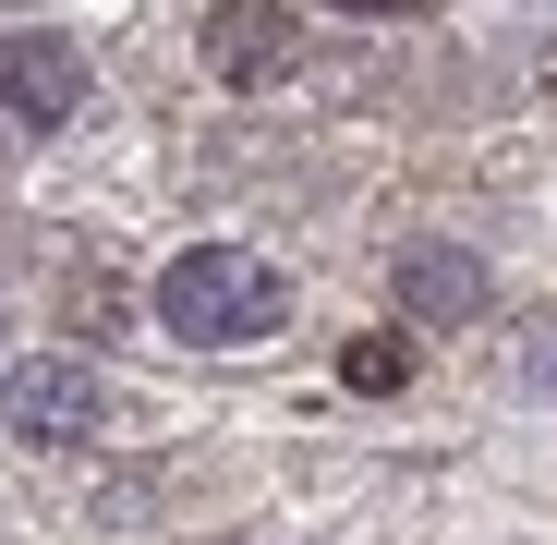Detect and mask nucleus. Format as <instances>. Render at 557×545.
Here are the masks:
<instances>
[{
    "instance_id": "39448f33",
    "label": "nucleus",
    "mask_w": 557,
    "mask_h": 545,
    "mask_svg": "<svg viewBox=\"0 0 557 545\" xmlns=\"http://www.w3.org/2000/svg\"><path fill=\"white\" fill-rule=\"evenodd\" d=\"M207 61H219V73H278V61H292V13H267V0H219V13H207Z\"/></svg>"
},
{
    "instance_id": "20e7f679",
    "label": "nucleus",
    "mask_w": 557,
    "mask_h": 545,
    "mask_svg": "<svg viewBox=\"0 0 557 545\" xmlns=\"http://www.w3.org/2000/svg\"><path fill=\"white\" fill-rule=\"evenodd\" d=\"M485 304H497V280H485L473 255H448V243H412V255H400V315H424V327H473Z\"/></svg>"
},
{
    "instance_id": "f257e3e1",
    "label": "nucleus",
    "mask_w": 557,
    "mask_h": 545,
    "mask_svg": "<svg viewBox=\"0 0 557 545\" xmlns=\"http://www.w3.org/2000/svg\"><path fill=\"white\" fill-rule=\"evenodd\" d=\"M278 315H292V292H278V267L243 255V243H195V255L158 267V327L195 339V351H243V339H267Z\"/></svg>"
},
{
    "instance_id": "7ed1b4c3",
    "label": "nucleus",
    "mask_w": 557,
    "mask_h": 545,
    "mask_svg": "<svg viewBox=\"0 0 557 545\" xmlns=\"http://www.w3.org/2000/svg\"><path fill=\"white\" fill-rule=\"evenodd\" d=\"M0 412H13V436H37V448H73L85 424H98V376H85V351H25L13 376H0Z\"/></svg>"
},
{
    "instance_id": "423d86ee",
    "label": "nucleus",
    "mask_w": 557,
    "mask_h": 545,
    "mask_svg": "<svg viewBox=\"0 0 557 545\" xmlns=\"http://www.w3.org/2000/svg\"><path fill=\"white\" fill-rule=\"evenodd\" d=\"M339 376H351V388H363V400H388V388H400V376H412V339H400V327H363V339H351V351H339Z\"/></svg>"
},
{
    "instance_id": "f03ea898",
    "label": "nucleus",
    "mask_w": 557,
    "mask_h": 545,
    "mask_svg": "<svg viewBox=\"0 0 557 545\" xmlns=\"http://www.w3.org/2000/svg\"><path fill=\"white\" fill-rule=\"evenodd\" d=\"M73 110H85V49L61 25H13L0 37V146H25V134H49Z\"/></svg>"
},
{
    "instance_id": "0eeeda50",
    "label": "nucleus",
    "mask_w": 557,
    "mask_h": 545,
    "mask_svg": "<svg viewBox=\"0 0 557 545\" xmlns=\"http://www.w3.org/2000/svg\"><path fill=\"white\" fill-rule=\"evenodd\" d=\"M533 376H545V388H557V351H545V363H533Z\"/></svg>"
}]
</instances>
